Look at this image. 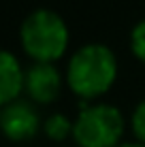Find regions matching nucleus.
<instances>
[{
	"instance_id": "9",
	"label": "nucleus",
	"mask_w": 145,
	"mask_h": 147,
	"mask_svg": "<svg viewBox=\"0 0 145 147\" xmlns=\"http://www.w3.org/2000/svg\"><path fill=\"white\" fill-rule=\"evenodd\" d=\"M130 124H132V132L141 143H145V98L134 107L132 111V117H130Z\"/></svg>"
},
{
	"instance_id": "8",
	"label": "nucleus",
	"mask_w": 145,
	"mask_h": 147,
	"mask_svg": "<svg viewBox=\"0 0 145 147\" xmlns=\"http://www.w3.org/2000/svg\"><path fill=\"white\" fill-rule=\"evenodd\" d=\"M130 47H132L134 55L145 62V19L134 24V28L130 32Z\"/></svg>"
},
{
	"instance_id": "4",
	"label": "nucleus",
	"mask_w": 145,
	"mask_h": 147,
	"mask_svg": "<svg viewBox=\"0 0 145 147\" xmlns=\"http://www.w3.org/2000/svg\"><path fill=\"white\" fill-rule=\"evenodd\" d=\"M41 128V117L30 100H13L0 111V130L13 141H26Z\"/></svg>"
},
{
	"instance_id": "11",
	"label": "nucleus",
	"mask_w": 145,
	"mask_h": 147,
	"mask_svg": "<svg viewBox=\"0 0 145 147\" xmlns=\"http://www.w3.org/2000/svg\"><path fill=\"white\" fill-rule=\"evenodd\" d=\"M64 147H71V145H64Z\"/></svg>"
},
{
	"instance_id": "2",
	"label": "nucleus",
	"mask_w": 145,
	"mask_h": 147,
	"mask_svg": "<svg viewBox=\"0 0 145 147\" xmlns=\"http://www.w3.org/2000/svg\"><path fill=\"white\" fill-rule=\"evenodd\" d=\"M19 38L30 58L36 62H53L66 51L68 26L62 15L51 9H34L22 22Z\"/></svg>"
},
{
	"instance_id": "6",
	"label": "nucleus",
	"mask_w": 145,
	"mask_h": 147,
	"mask_svg": "<svg viewBox=\"0 0 145 147\" xmlns=\"http://www.w3.org/2000/svg\"><path fill=\"white\" fill-rule=\"evenodd\" d=\"M24 68L15 53L0 49V107L17 100L24 90Z\"/></svg>"
},
{
	"instance_id": "7",
	"label": "nucleus",
	"mask_w": 145,
	"mask_h": 147,
	"mask_svg": "<svg viewBox=\"0 0 145 147\" xmlns=\"http://www.w3.org/2000/svg\"><path fill=\"white\" fill-rule=\"evenodd\" d=\"M47 136H51L53 141H62L64 136H68L73 132V121L66 117L64 113H51L43 124Z\"/></svg>"
},
{
	"instance_id": "3",
	"label": "nucleus",
	"mask_w": 145,
	"mask_h": 147,
	"mask_svg": "<svg viewBox=\"0 0 145 147\" xmlns=\"http://www.w3.org/2000/svg\"><path fill=\"white\" fill-rule=\"evenodd\" d=\"M124 132V115L109 102L90 105L73 121V136L79 147H115Z\"/></svg>"
},
{
	"instance_id": "5",
	"label": "nucleus",
	"mask_w": 145,
	"mask_h": 147,
	"mask_svg": "<svg viewBox=\"0 0 145 147\" xmlns=\"http://www.w3.org/2000/svg\"><path fill=\"white\" fill-rule=\"evenodd\" d=\"M24 90L36 102H51L62 90V75L53 62H34L24 75Z\"/></svg>"
},
{
	"instance_id": "10",
	"label": "nucleus",
	"mask_w": 145,
	"mask_h": 147,
	"mask_svg": "<svg viewBox=\"0 0 145 147\" xmlns=\"http://www.w3.org/2000/svg\"><path fill=\"white\" fill-rule=\"evenodd\" d=\"M115 147H145V143H141V141H126V143H117Z\"/></svg>"
},
{
	"instance_id": "1",
	"label": "nucleus",
	"mask_w": 145,
	"mask_h": 147,
	"mask_svg": "<svg viewBox=\"0 0 145 147\" xmlns=\"http://www.w3.org/2000/svg\"><path fill=\"white\" fill-rule=\"evenodd\" d=\"M117 77L115 53L105 43H86L77 49L66 68V81L71 90L81 98L107 92Z\"/></svg>"
}]
</instances>
